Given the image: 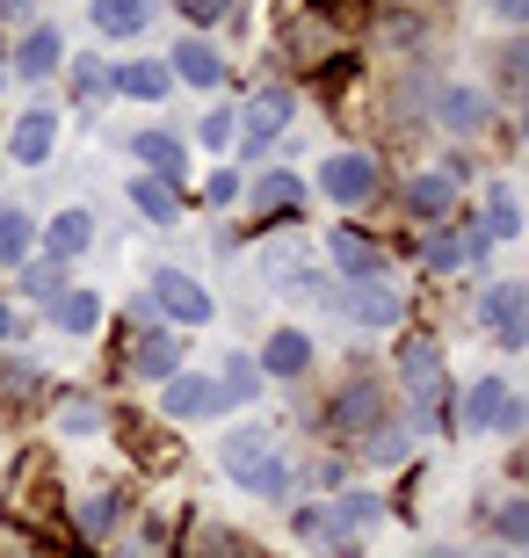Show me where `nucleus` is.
Segmentation results:
<instances>
[{
  "mask_svg": "<svg viewBox=\"0 0 529 558\" xmlns=\"http://www.w3.org/2000/svg\"><path fill=\"white\" fill-rule=\"evenodd\" d=\"M486 232L479 226H457V232H435V240H428V262H435V269H465V262H486Z\"/></svg>",
  "mask_w": 529,
  "mask_h": 558,
  "instance_id": "nucleus-13",
  "label": "nucleus"
},
{
  "mask_svg": "<svg viewBox=\"0 0 529 558\" xmlns=\"http://www.w3.org/2000/svg\"><path fill=\"white\" fill-rule=\"evenodd\" d=\"M204 145H232V109H211L204 117Z\"/></svg>",
  "mask_w": 529,
  "mask_h": 558,
  "instance_id": "nucleus-36",
  "label": "nucleus"
},
{
  "mask_svg": "<svg viewBox=\"0 0 529 558\" xmlns=\"http://www.w3.org/2000/svg\"><path fill=\"white\" fill-rule=\"evenodd\" d=\"M8 333H15V312H8V305H0V341H8Z\"/></svg>",
  "mask_w": 529,
  "mask_h": 558,
  "instance_id": "nucleus-42",
  "label": "nucleus"
},
{
  "mask_svg": "<svg viewBox=\"0 0 529 558\" xmlns=\"http://www.w3.org/2000/svg\"><path fill=\"white\" fill-rule=\"evenodd\" d=\"M145 15H153V0H95V8H87L95 37H139Z\"/></svg>",
  "mask_w": 529,
  "mask_h": 558,
  "instance_id": "nucleus-18",
  "label": "nucleus"
},
{
  "mask_svg": "<svg viewBox=\"0 0 529 558\" xmlns=\"http://www.w3.org/2000/svg\"><path fill=\"white\" fill-rule=\"evenodd\" d=\"M218 464H225L232 486H247V494H262V500L290 494V464H284V450H276V428H232L218 442Z\"/></svg>",
  "mask_w": 529,
  "mask_h": 558,
  "instance_id": "nucleus-1",
  "label": "nucleus"
},
{
  "mask_svg": "<svg viewBox=\"0 0 529 558\" xmlns=\"http://www.w3.org/2000/svg\"><path fill=\"white\" fill-rule=\"evenodd\" d=\"M131 371H139V377H153V385H167V377L182 371V341H175V333H145V341H139V355H131Z\"/></svg>",
  "mask_w": 529,
  "mask_h": 558,
  "instance_id": "nucleus-22",
  "label": "nucleus"
},
{
  "mask_svg": "<svg viewBox=\"0 0 529 558\" xmlns=\"http://www.w3.org/2000/svg\"><path fill=\"white\" fill-rule=\"evenodd\" d=\"M117 508H123V494H103V500H87V530H95V537H103V530H109V522H117Z\"/></svg>",
  "mask_w": 529,
  "mask_h": 558,
  "instance_id": "nucleus-34",
  "label": "nucleus"
},
{
  "mask_svg": "<svg viewBox=\"0 0 529 558\" xmlns=\"http://www.w3.org/2000/svg\"><path fill=\"white\" fill-rule=\"evenodd\" d=\"M486 240H515L522 232V210H515V189H486V218H479Z\"/></svg>",
  "mask_w": 529,
  "mask_h": 558,
  "instance_id": "nucleus-26",
  "label": "nucleus"
},
{
  "mask_svg": "<svg viewBox=\"0 0 529 558\" xmlns=\"http://www.w3.org/2000/svg\"><path fill=\"white\" fill-rule=\"evenodd\" d=\"M0 81H8V73H0Z\"/></svg>",
  "mask_w": 529,
  "mask_h": 558,
  "instance_id": "nucleus-44",
  "label": "nucleus"
},
{
  "mask_svg": "<svg viewBox=\"0 0 529 558\" xmlns=\"http://www.w3.org/2000/svg\"><path fill=\"white\" fill-rule=\"evenodd\" d=\"M298 537H312V544H326V537H334V522H326V515H320V508H305V515H298Z\"/></svg>",
  "mask_w": 529,
  "mask_h": 558,
  "instance_id": "nucleus-37",
  "label": "nucleus"
},
{
  "mask_svg": "<svg viewBox=\"0 0 529 558\" xmlns=\"http://www.w3.org/2000/svg\"><path fill=\"white\" fill-rule=\"evenodd\" d=\"M225 8H232V0H182V15H189V22H218Z\"/></svg>",
  "mask_w": 529,
  "mask_h": 558,
  "instance_id": "nucleus-38",
  "label": "nucleus"
},
{
  "mask_svg": "<svg viewBox=\"0 0 529 558\" xmlns=\"http://www.w3.org/2000/svg\"><path fill=\"white\" fill-rule=\"evenodd\" d=\"M284 124H290V95L284 87H262L247 109H232V145L240 153H268V145L284 138Z\"/></svg>",
  "mask_w": 529,
  "mask_h": 558,
  "instance_id": "nucleus-2",
  "label": "nucleus"
},
{
  "mask_svg": "<svg viewBox=\"0 0 529 558\" xmlns=\"http://www.w3.org/2000/svg\"><path fill=\"white\" fill-rule=\"evenodd\" d=\"M160 414H167V421H211V414H225V392L211 385V377L175 371V377L160 385Z\"/></svg>",
  "mask_w": 529,
  "mask_h": 558,
  "instance_id": "nucleus-6",
  "label": "nucleus"
},
{
  "mask_svg": "<svg viewBox=\"0 0 529 558\" xmlns=\"http://www.w3.org/2000/svg\"><path fill=\"white\" fill-rule=\"evenodd\" d=\"M29 240H37L29 210H0V262H22V254H29Z\"/></svg>",
  "mask_w": 529,
  "mask_h": 558,
  "instance_id": "nucleus-28",
  "label": "nucleus"
},
{
  "mask_svg": "<svg viewBox=\"0 0 529 558\" xmlns=\"http://www.w3.org/2000/svg\"><path fill=\"white\" fill-rule=\"evenodd\" d=\"M305 363H312V341L298 327L268 333V349L254 355V371H262V377H305Z\"/></svg>",
  "mask_w": 529,
  "mask_h": 558,
  "instance_id": "nucleus-9",
  "label": "nucleus"
},
{
  "mask_svg": "<svg viewBox=\"0 0 529 558\" xmlns=\"http://www.w3.org/2000/svg\"><path fill=\"white\" fill-rule=\"evenodd\" d=\"M377 515H385V508H377V494H341V522H348V530H370Z\"/></svg>",
  "mask_w": 529,
  "mask_h": 558,
  "instance_id": "nucleus-32",
  "label": "nucleus"
},
{
  "mask_svg": "<svg viewBox=\"0 0 529 558\" xmlns=\"http://www.w3.org/2000/svg\"><path fill=\"white\" fill-rule=\"evenodd\" d=\"M51 65H59V29H51V22H37V29L22 37V51H15V73H22V81H44Z\"/></svg>",
  "mask_w": 529,
  "mask_h": 558,
  "instance_id": "nucleus-24",
  "label": "nucleus"
},
{
  "mask_svg": "<svg viewBox=\"0 0 529 558\" xmlns=\"http://www.w3.org/2000/svg\"><path fill=\"white\" fill-rule=\"evenodd\" d=\"M211 204H240V182L232 174H211Z\"/></svg>",
  "mask_w": 529,
  "mask_h": 558,
  "instance_id": "nucleus-40",
  "label": "nucleus"
},
{
  "mask_svg": "<svg viewBox=\"0 0 529 558\" xmlns=\"http://www.w3.org/2000/svg\"><path fill=\"white\" fill-rule=\"evenodd\" d=\"M399 290L392 283H356L348 290V319H363V327H399Z\"/></svg>",
  "mask_w": 529,
  "mask_h": 558,
  "instance_id": "nucleus-15",
  "label": "nucleus"
},
{
  "mask_svg": "<svg viewBox=\"0 0 529 558\" xmlns=\"http://www.w3.org/2000/svg\"><path fill=\"white\" fill-rule=\"evenodd\" d=\"M131 153H139V160L153 167L160 182H182V174H189V153H182V138H167V131H139V138H131Z\"/></svg>",
  "mask_w": 529,
  "mask_h": 558,
  "instance_id": "nucleus-17",
  "label": "nucleus"
},
{
  "mask_svg": "<svg viewBox=\"0 0 529 558\" xmlns=\"http://www.w3.org/2000/svg\"><path fill=\"white\" fill-rule=\"evenodd\" d=\"M109 81H117V95H131V102H160L167 87H175V73H167L160 59H131V65H117Z\"/></svg>",
  "mask_w": 529,
  "mask_h": 558,
  "instance_id": "nucleus-16",
  "label": "nucleus"
},
{
  "mask_svg": "<svg viewBox=\"0 0 529 558\" xmlns=\"http://www.w3.org/2000/svg\"><path fill=\"white\" fill-rule=\"evenodd\" d=\"M435 117H443V131L449 138H471V131L486 124V95H479V87H443V102H435Z\"/></svg>",
  "mask_w": 529,
  "mask_h": 558,
  "instance_id": "nucleus-11",
  "label": "nucleus"
},
{
  "mask_svg": "<svg viewBox=\"0 0 529 558\" xmlns=\"http://www.w3.org/2000/svg\"><path fill=\"white\" fill-rule=\"evenodd\" d=\"M51 327L59 333H95L103 327V298H95V290H65L59 305H51Z\"/></svg>",
  "mask_w": 529,
  "mask_h": 558,
  "instance_id": "nucleus-25",
  "label": "nucleus"
},
{
  "mask_svg": "<svg viewBox=\"0 0 529 558\" xmlns=\"http://www.w3.org/2000/svg\"><path fill=\"white\" fill-rule=\"evenodd\" d=\"M153 312H167V319H175V327H204L211 312V290L196 283V276H182V269H160L153 276Z\"/></svg>",
  "mask_w": 529,
  "mask_h": 558,
  "instance_id": "nucleus-4",
  "label": "nucleus"
},
{
  "mask_svg": "<svg viewBox=\"0 0 529 558\" xmlns=\"http://www.w3.org/2000/svg\"><path fill=\"white\" fill-rule=\"evenodd\" d=\"M326 254H334V269L341 276H356V283H377V247H370L363 232H334V240H326Z\"/></svg>",
  "mask_w": 529,
  "mask_h": 558,
  "instance_id": "nucleus-20",
  "label": "nucleus"
},
{
  "mask_svg": "<svg viewBox=\"0 0 529 558\" xmlns=\"http://www.w3.org/2000/svg\"><path fill=\"white\" fill-rule=\"evenodd\" d=\"M59 269H65V262H44V269H29L22 283H29V290H59Z\"/></svg>",
  "mask_w": 529,
  "mask_h": 558,
  "instance_id": "nucleus-39",
  "label": "nucleus"
},
{
  "mask_svg": "<svg viewBox=\"0 0 529 558\" xmlns=\"http://www.w3.org/2000/svg\"><path fill=\"white\" fill-rule=\"evenodd\" d=\"M522 530H529V508H522V500H508V508H501V551H515Z\"/></svg>",
  "mask_w": 529,
  "mask_h": 558,
  "instance_id": "nucleus-33",
  "label": "nucleus"
},
{
  "mask_svg": "<svg viewBox=\"0 0 529 558\" xmlns=\"http://www.w3.org/2000/svg\"><path fill=\"white\" fill-rule=\"evenodd\" d=\"M167 73H175V81L182 87H218L225 81V65H218V51H211V44H175V65H167Z\"/></svg>",
  "mask_w": 529,
  "mask_h": 558,
  "instance_id": "nucleus-21",
  "label": "nucleus"
},
{
  "mask_svg": "<svg viewBox=\"0 0 529 558\" xmlns=\"http://www.w3.org/2000/svg\"><path fill=\"white\" fill-rule=\"evenodd\" d=\"M298 196H305L298 174H262V189H254V204H262V210H290Z\"/></svg>",
  "mask_w": 529,
  "mask_h": 558,
  "instance_id": "nucleus-29",
  "label": "nucleus"
},
{
  "mask_svg": "<svg viewBox=\"0 0 529 558\" xmlns=\"http://www.w3.org/2000/svg\"><path fill=\"white\" fill-rule=\"evenodd\" d=\"M363 457H370V464H392V457H407V428L377 421V435H363Z\"/></svg>",
  "mask_w": 529,
  "mask_h": 558,
  "instance_id": "nucleus-30",
  "label": "nucleus"
},
{
  "mask_svg": "<svg viewBox=\"0 0 529 558\" xmlns=\"http://www.w3.org/2000/svg\"><path fill=\"white\" fill-rule=\"evenodd\" d=\"M385 421V399H377V385H348L341 399H334V428L341 435H370Z\"/></svg>",
  "mask_w": 529,
  "mask_h": 558,
  "instance_id": "nucleus-12",
  "label": "nucleus"
},
{
  "mask_svg": "<svg viewBox=\"0 0 529 558\" xmlns=\"http://www.w3.org/2000/svg\"><path fill=\"white\" fill-rule=\"evenodd\" d=\"M51 138H59V117H51V109H29V117L8 131V153H15L22 167H44L51 160Z\"/></svg>",
  "mask_w": 529,
  "mask_h": 558,
  "instance_id": "nucleus-8",
  "label": "nucleus"
},
{
  "mask_svg": "<svg viewBox=\"0 0 529 558\" xmlns=\"http://www.w3.org/2000/svg\"><path fill=\"white\" fill-rule=\"evenodd\" d=\"M486 558H515V551H486Z\"/></svg>",
  "mask_w": 529,
  "mask_h": 558,
  "instance_id": "nucleus-43",
  "label": "nucleus"
},
{
  "mask_svg": "<svg viewBox=\"0 0 529 558\" xmlns=\"http://www.w3.org/2000/svg\"><path fill=\"white\" fill-rule=\"evenodd\" d=\"M123 196H131L139 218H153V226H175V218H182V196H175V182H160V174H139Z\"/></svg>",
  "mask_w": 529,
  "mask_h": 558,
  "instance_id": "nucleus-19",
  "label": "nucleus"
},
{
  "mask_svg": "<svg viewBox=\"0 0 529 558\" xmlns=\"http://www.w3.org/2000/svg\"><path fill=\"white\" fill-rule=\"evenodd\" d=\"M486 8H493V22H522L529 15V0H486Z\"/></svg>",
  "mask_w": 529,
  "mask_h": 558,
  "instance_id": "nucleus-41",
  "label": "nucleus"
},
{
  "mask_svg": "<svg viewBox=\"0 0 529 558\" xmlns=\"http://www.w3.org/2000/svg\"><path fill=\"white\" fill-rule=\"evenodd\" d=\"M522 305H529V290L522 283H493L486 298H479V319H486V333L501 341V349H522Z\"/></svg>",
  "mask_w": 529,
  "mask_h": 558,
  "instance_id": "nucleus-7",
  "label": "nucleus"
},
{
  "mask_svg": "<svg viewBox=\"0 0 529 558\" xmlns=\"http://www.w3.org/2000/svg\"><path fill=\"white\" fill-rule=\"evenodd\" d=\"M218 392H225V407H247V399L262 392V371H254L247 355H232V363H225V377H218Z\"/></svg>",
  "mask_w": 529,
  "mask_h": 558,
  "instance_id": "nucleus-27",
  "label": "nucleus"
},
{
  "mask_svg": "<svg viewBox=\"0 0 529 558\" xmlns=\"http://www.w3.org/2000/svg\"><path fill=\"white\" fill-rule=\"evenodd\" d=\"M59 428H65V435H95V428H103L95 399H65V407H59Z\"/></svg>",
  "mask_w": 529,
  "mask_h": 558,
  "instance_id": "nucleus-31",
  "label": "nucleus"
},
{
  "mask_svg": "<svg viewBox=\"0 0 529 558\" xmlns=\"http://www.w3.org/2000/svg\"><path fill=\"white\" fill-rule=\"evenodd\" d=\"M399 385H407L413 399H435V385H443V355H435V341H407L399 349Z\"/></svg>",
  "mask_w": 529,
  "mask_h": 558,
  "instance_id": "nucleus-10",
  "label": "nucleus"
},
{
  "mask_svg": "<svg viewBox=\"0 0 529 558\" xmlns=\"http://www.w3.org/2000/svg\"><path fill=\"white\" fill-rule=\"evenodd\" d=\"M465 428H479V435H515L522 428V399L501 385V377H479L465 392Z\"/></svg>",
  "mask_w": 529,
  "mask_h": 558,
  "instance_id": "nucleus-3",
  "label": "nucleus"
},
{
  "mask_svg": "<svg viewBox=\"0 0 529 558\" xmlns=\"http://www.w3.org/2000/svg\"><path fill=\"white\" fill-rule=\"evenodd\" d=\"M449 204H457V182L449 174H413L407 182V218H421V226L449 218Z\"/></svg>",
  "mask_w": 529,
  "mask_h": 558,
  "instance_id": "nucleus-14",
  "label": "nucleus"
},
{
  "mask_svg": "<svg viewBox=\"0 0 529 558\" xmlns=\"http://www.w3.org/2000/svg\"><path fill=\"white\" fill-rule=\"evenodd\" d=\"M87 240H95V218H87V210H59V218L44 226V247H51V262H73Z\"/></svg>",
  "mask_w": 529,
  "mask_h": 558,
  "instance_id": "nucleus-23",
  "label": "nucleus"
},
{
  "mask_svg": "<svg viewBox=\"0 0 529 558\" xmlns=\"http://www.w3.org/2000/svg\"><path fill=\"white\" fill-rule=\"evenodd\" d=\"M298 254H305L298 240H276V247H268V276H290V269H298Z\"/></svg>",
  "mask_w": 529,
  "mask_h": 558,
  "instance_id": "nucleus-35",
  "label": "nucleus"
},
{
  "mask_svg": "<svg viewBox=\"0 0 529 558\" xmlns=\"http://www.w3.org/2000/svg\"><path fill=\"white\" fill-rule=\"evenodd\" d=\"M320 189L348 210L370 204V196H377V160H370V153H334V160L320 167Z\"/></svg>",
  "mask_w": 529,
  "mask_h": 558,
  "instance_id": "nucleus-5",
  "label": "nucleus"
}]
</instances>
